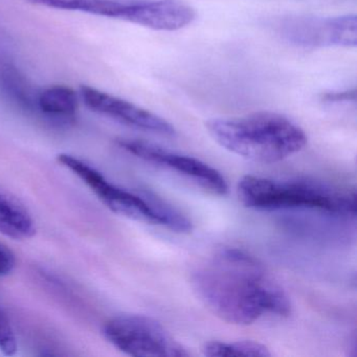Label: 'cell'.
<instances>
[{
	"label": "cell",
	"mask_w": 357,
	"mask_h": 357,
	"mask_svg": "<svg viewBox=\"0 0 357 357\" xmlns=\"http://www.w3.org/2000/svg\"><path fill=\"white\" fill-rule=\"evenodd\" d=\"M191 283L208 310L234 325L291 312L283 287L260 260L239 248H225L208 257L192 273Z\"/></svg>",
	"instance_id": "1"
},
{
	"label": "cell",
	"mask_w": 357,
	"mask_h": 357,
	"mask_svg": "<svg viewBox=\"0 0 357 357\" xmlns=\"http://www.w3.org/2000/svg\"><path fill=\"white\" fill-rule=\"evenodd\" d=\"M211 137L227 151L263 164L280 162L307 144L305 131L283 114L258 112L206 123Z\"/></svg>",
	"instance_id": "2"
},
{
	"label": "cell",
	"mask_w": 357,
	"mask_h": 357,
	"mask_svg": "<svg viewBox=\"0 0 357 357\" xmlns=\"http://www.w3.org/2000/svg\"><path fill=\"white\" fill-rule=\"evenodd\" d=\"M238 197L246 208L261 211L308 208L340 216L356 214L354 191L310 181H275L246 175L238 183Z\"/></svg>",
	"instance_id": "3"
},
{
	"label": "cell",
	"mask_w": 357,
	"mask_h": 357,
	"mask_svg": "<svg viewBox=\"0 0 357 357\" xmlns=\"http://www.w3.org/2000/svg\"><path fill=\"white\" fill-rule=\"evenodd\" d=\"M57 160L89 185L112 212L133 220L160 225L175 233L189 231L191 221L160 198L122 189L107 181L97 169L70 154H59Z\"/></svg>",
	"instance_id": "4"
},
{
	"label": "cell",
	"mask_w": 357,
	"mask_h": 357,
	"mask_svg": "<svg viewBox=\"0 0 357 357\" xmlns=\"http://www.w3.org/2000/svg\"><path fill=\"white\" fill-rule=\"evenodd\" d=\"M103 333L112 346L130 356L183 357L191 354L160 321L146 315H116L106 321Z\"/></svg>",
	"instance_id": "5"
},
{
	"label": "cell",
	"mask_w": 357,
	"mask_h": 357,
	"mask_svg": "<svg viewBox=\"0 0 357 357\" xmlns=\"http://www.w3.org/2000/svg\"><path fill=\"white\" fill-rule=\"evenodd\" d=\"M281 36L303 47H354L357 45V18L354 14L337 17L296 16L280 22Z\"/></svg>",
	"instance_id": "6"
},
{
	"label": "cell",
	"mask_w": 357,
	"mask_h": 357,
	"mask_svg": "<svg viewBox=\"0 0 357 357\" xmlns=\"http://www.w3.org/2000/svg\"><path fill=\"white\" fill-rule=\"evenodd\" d=\"M119 146L125 151L147 162L174 171L215 195L229 192L227 181L216 169L198 158L175 153L150 142L137 139H120Z\"/></svg>",
	"instance_id": "7"
},
{
	"label": "cell",
	"mask_w": 357,
	"mask_h": 357,
	"mask_svg": "<svg viewBox=\"0 0 357 357\" xmlns=\"http://www.w3.org/2000/svg\"><path fill=\"white\" fill-rule=\"evenodd\" d=\"M79 93L85 105L93 112L109 116L128 126L148 131V132L164 135V137L176 135L174 126L167 122L165 119L131 102L114 97L89 85L80 86Z\"/></svg>",
	"instance_id": "8"
},
{
	"label": "cell",
	"mask_w": 357,
	"mask_h": 357,
	"mask_svg": "<svg viewBox=\"0 0 357 357\" xmlns=\"http://www.w3.org/2000/svg\"><path fill=\"white\" fill-rule=\"evenodd\" d=\"M196 12L183 0H124L121 20L173 32L191 24Z\"/></svg>",
	"instance_id": "9"
},
{
	"label": "cell",
	"mask_w": 357,
	"mask_h": 357,
	"mask_svg": "<svg viewBox=\"0 0 357 357\" xmlns=\"http://www.w3.org/2000/svg\"><path fill=\"white\" fill-rule=\"evenodd\" d=\"M78 96L74 89L55 85L40 89L37 98V114L58 124H70L76 119Z\"/></svg>",
	"instance_id": "10"
},
{
	"label": "cell",
	"mask_w": 357,
	"mask_h": 357,
	"mask_svg": "<svg viewBox=\"0 0 357 357\" xmlns=\"http://www.w3.org/2000/svg\"><path fill=\"white\" fill-rule=\"evenodd\" d=\"M0 233L15 240L29 239L36 233L28 210L3 191H0Z\"/></svg>",
	"instance_id": "11"
},
{
	"label": "cell",
	"mask_w": 357,
	"mask_h": 357,
	"mask_svg": "<svg viewBox=\"0 0 357 357\" xmlns=\"http://www.w3.org/2000/svg\"><path fill=\"white\" fill-rule=\"evenodd\" d=\"M0 89L18 106L37 114V98L39 91L16 66L0 64Z\"/></svg>",
	"instance_id": "12"
},
{
	"label": "cell",
	"mask_w": 357,
	"mask_h": 357,
	"mask_svg": "<svg viewBox=\"0 0 357 357\" xmlns=\"http://www.w3.org/2000/svg\"><path fill=\"white\" fill-rule=\"evenodd\" d=\"M32 5L120 20L123 0H24Z\"/></svg>",
	"instance_id": "13"
},
{
	"label": "cell",
	"mask_w": 357,
	"mask_h": 357,
	"mask_svg": "<svg viewBox=\"0 0 357 357\" xmlns=\"http://www.w3.org/2000/svg\"><path fill=\"white\" fill-rule=\"evenodd\" d=\"M202 353L206 356H271V351L264 344L252 340L239 342H208L202 347Z\"/></svg>",
	"instance_id": "14"
},
{
	"label": "cell",
	"mask_w": 357,
	"mask_h": 357,
	"mask_svg": "<svg viewBox=\"0 0 357 357\" xmlns=\"http://www.w3.org/2000/svg\"><path fill=\"white\" fill-rule=\"evenodd\" d=\"M17 338L12 327L9 317L0 307V351L7 356L15 355L17 352Z\"/></svg>",
	"instance_id": "15"
},
{
	"label": "cell",
	"mask_w": 357,
	"mask_h": 357,
	"mask_svg": "<svg viewBox=\"0 0 357 357\" xmlns=\"http://www.w3.org/2000/svg\"><path fill=\"white\" fill-rule=\"evenodd\" d=\"M16 258L9 246L0 242V277H7L15 268Z\"/></svg>",
	"instance_id": "16"
},
{
	"label": "cell",
	"mask_w": 357,
	"mask_h": 357,
	"mask_svg": "<svg viewBox=\"0 0 357 357\" xmlns=\"http://www.w3.org/2000/svg\"><path fill=\"white\" fill-rule=\"evenodd\" d=\"M324 99L328 102L350 101V100H355V91L353 89V91H347L344 93H327Z\"/></svg>",
	"instance_id": "17"
}]
</instances>
